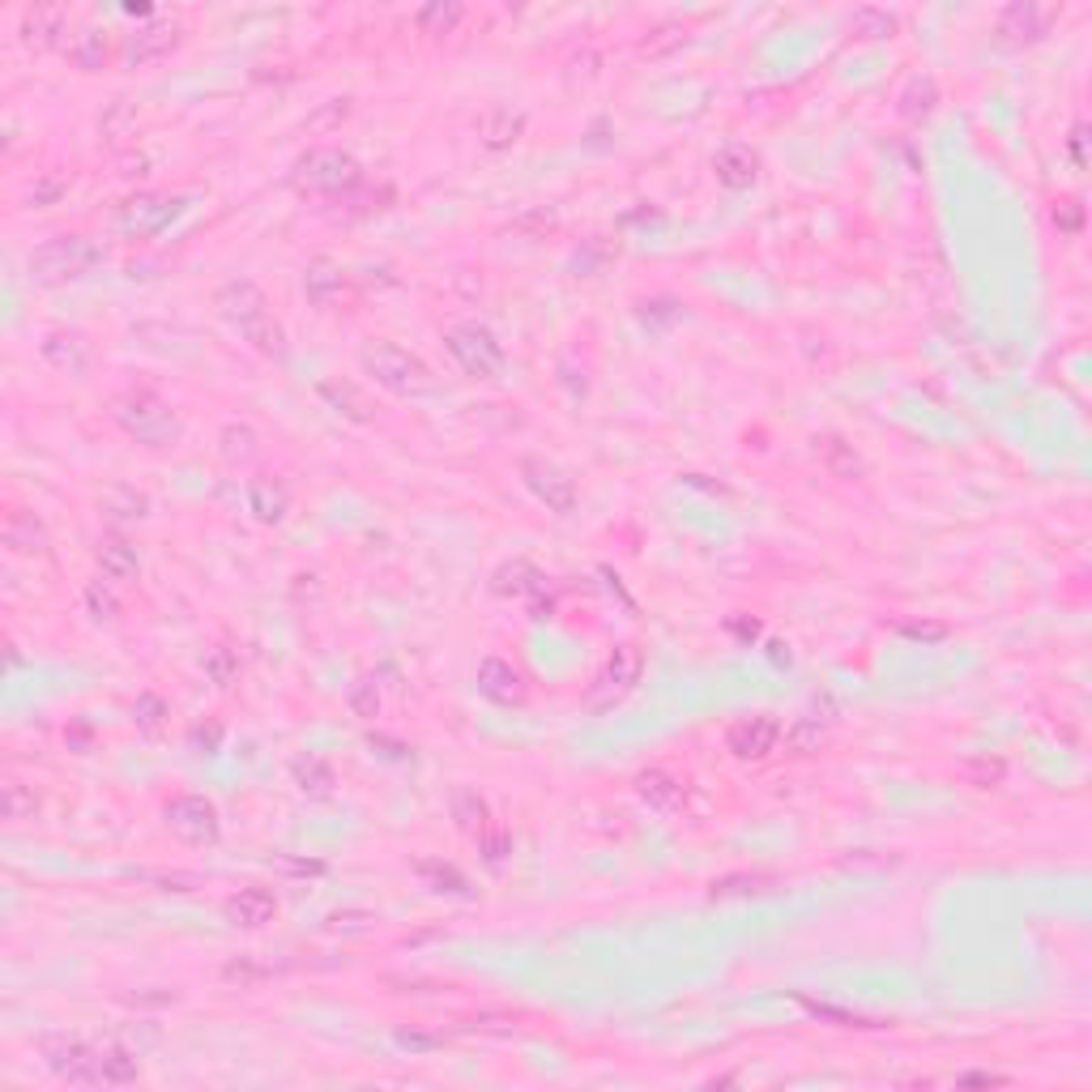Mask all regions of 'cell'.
I'll list each match as a JSON object with an SVG mask.
<instances>
[{"mask_svg":"<svg viewBox=\"0 0 1092 1092\" xmlns=\"http://www.w3.org/2000/svg\"><path fill=\"white\" fill-rule=\"evenodd\" d=\"M218 312L240 329V337L260 350L265 359H282L286 354V329L278 325V316L269 312V299L265 291L248 282V278H235L218 291Z\"/></svg>","mask_w":1092,"mask_h":1092,"instance_id":"obj_1","label":"cell"},{"mask_svg":"<svg viewBox=\"0 0 1092 1092\" xmlns=\"http://www.w3.org/2000/svg\"><path fill=\"white\" fill-rule=\"evenodd\" d=\"M107 415L120 422L141 448H171V444L179 440V419H175V410H171L154 389H146V385H129V389L111 393Z\"/></svg>","mask_w":1092,"mask_h":1092,"instance_id":"obj_2","label":"cell"},{"mask_svg":"<svg viewBox=\"0 0 1092 1092\" xmlns=\"http://www.w3.org/2000/svg\"><path fill=\"white\" fill-rule=\"evenodd\" d=\"M359 363H363V372L380 389H389L397 397H419V393L431 389V367L422 363L419 354L402 350L397 341H367L363 354H359Z\"/></svg>","mask_w":1092,"mask_h":1092,"instance_id":"obj_3","label":"cell"},{"mask_svg":"<svg viewBox=\"0 0 1092 1092\" xmlns=\"http://www.w3.org/2000/svg\"><path fill=\"white\" fill-rule=\"evenodd\" d=\"M94 265H103V248L90 244L85 235H56L30 253V273L43 286H65L85 278Z\"/></svg>","mask_w":1092,"mask_h":1092,"instance_id":"obj_4","label":"cell"},{"mask_svg":"<svg viewBox=\"0 0 1092 1092\" xmlns=\"http://www.w3.org/2000/svg\"><path fill=\"white\" fill-rule=\"evenodd\" d=\"M291 179H295V188H304V192L341 197V192H354V188L363 184V167H359L354 154H346V150H337V146H316V150H308V154L295 163Z\"/></svg>","mask_w":1092,"mask_h":1092,"instance_id":"obj_5","label":"cell"},{"mask_svg":"<svg viewBox=\"0 0 1092 1092\" xmlns=\"http://www.w3.org/2000/svg\"><path fill=\"white\" fill-rule=\"evenodd\" d=\"M444 346L461 363V372L474 376V380H496L504 372V346H500V337L491 334L487 325H478V321L453 325L444 334Z\"/></svg>","mask_w":1092,"mask_h":1092,"instance_id":"obj_6","label":"cell"},{"mask_svg":"<svg viewBox=\"0 0 1092 1092\" xmlns=\"http://www.w3.org/2000/svg\"><path fill=\"white\" fill-rule=\"evenodd\" d=\"M184 201L171 197V192H137L129 197L120 210H116V227L129 235V240H150V235H163L171 223L179 218Z\"/></svg>","mask_w":1092,"mask_h":1092,"instance_id":"obj_7","label":"cell"},{"mask_svg":"<svg viewBox=\"0 0 1092 1092\" xmlns=\"http://www.w3.org/2000/svg\"><path fill=\"white\" fill-rule=\"evenodd\" d=\"M163 824L171 837H179L184 845H214L223 837V820L218 807L201 794H179L163 807Z\"/></svg>","mask_w":1092,"mask_h":1092,"instance_id":"obj_8","label":"cell"},{"mask_svg":"<svg viewBox=\"0 0 1092 1092\" xmlns=\"http://www.w3.org/2000/svg\"><path fill=\"white\" fill-rule=\"evenodd\" d=\"M39 1050H43L56 1080H65V1084H103L98 1046H90L82 1037H43Z\"/></svg>","mask_w":1092,"mask_h":1092,"instance_id":"obj_9","label":"cell"},{"mask_svg":"<svg viewBox=\"0 0 1092 1092\" xmlns=\"http://www.w3.org/2000/svg\"><path fill=\"white\" fill-rule=\"evenodd\" d=\"M521 478L547 504V512H555V516H572L577 512V483L560 466H551L542 457H521Z\"/></svg>","mask_w":1092,"mask_h":1092,"instance_id":"obj_10","label":"cell"},{"mask_svg":"<svg viewBox=\"0 0 1092 1092\" xmlns=\"http://www.w3.org/2000/svg\"><path fill=\"white\" fill-rule=\"evenodd\" d=\"M179 22H171V17H150L146 26H137L133 35H129V43H124V60L133 65V69H146V65H159V60H167L171 52L179 48Z\"/></svg>","mask_w":1092,"mask_h":1092,"instance_id":"obj_11","label":"cell"},{"mask_svg":"<svg viewBox=\"0 0 1092 1092\" xmlns=\"http://www.w3.org/2000/svg\"><path fill=\"white\" fill-rule=\"evenodd\" d=\"M777 739H781V730H777L772 717H743V722H734V726L726 730V747H730V756H739V759L772 756V752H777Z\"/></svg>","mask_w":1092,"mask_h":1092,"instance_id":"obj_12","label":"cell"},{"mask_svg":"<svg viewBox=\"0 0 1092 1092\" xmlns=\"http://www.w3.org/2000/svg\"><path fill=\"white\" fill-rule=\"evenodd\" d=\"M1050 17H1054V9L1033 4V0H1015V4H1008L999 13V35H1003V43H1015V48L1020 43H1037L1046 35Z\"/></svg>","mask_w":1092,"mask_h":1092,"instance_id":"obj_13","label":"cell"},{"mask_svg":"<svg viewBox=\"0 0 1092 1092\" xmlns=\"http://www.w3.org/2000/svg\"><path fill=\"white\" fill-rule=\"evenodd\" d=\"M94 560H98V568H103V577L111 585L137 581V572H141V555H137V547L124 534H103L94 542Z\"/></svg>","mask_w":1092,"mask_h":1092,"instance_id":"obj_14","label":"cell"},{"mask_svg":"<svg viewBox=\"0 0 1092 1092\" xmlns=\"http://www.w3.org/2000/svg\"><path fill=\"white\" fill-rule=\"evenodd\" d=\"M65 26H69L65 9H56V4H35V9L22 13V43L35 48V52H52V48L65 43Z\"/></svg>","mask_w":1092,"mask_h":1092,"instance_id":"obj_15","label":"cell"},{"mask_svg":"<svg viewBox=\"0 0 1092 1092\" xmlns=\"http://www.w3.org/2000/svg\"><path fill=\"white\" fill-rule=\"evenodd\" d=\"M0 542L13 551V555H43L48 551V529L35 512L26 508H9L4 512V525H0Z\"/></svg>","mask_w":1092,"mask_h":1092,"instance_id":"obj_16","label":"cell"},{"mask_svg":"<svg viewBox=\"0 0 1092 1092\" xmlns=\"http://www.w3.org/2000/svg\"><path fill=\"white\" fill-rule=\"evenodd\" d=\"M478 691L491 704H521L525 700V678L504 658H483L478 662Z\"/></svg>","mask_w":1092,"mask_h":1092,"instance_id":"obj_17","label":"cell"},{"mask_svg":"<svg viewBox=\"0 0 1092 1092\" xmlns=\"http://www.w3.org/2000/svg\"><path fill=\"white\" fill-rule=\"evenodd\" d=\"M304 291H308V299H312L316 308H334V304H341V299L350 295V282H346V273L337 269L334 260L316 256V260H308V269H304Z\"/></svg>","mask_w":1092,"mask_h":1092,"instance_id":"obj_18","label":"cell"},{"mask_svg":"<svg viewBox=\"0 0 1092 1092\" xmlns=\"http://www.w3.org/2000/svg\"><path fill=\"white\" fill-rule=\"evenodd\" d=\"M43 359L56 367V372H69V376H82L85 367H90V341L82 334H73V329H52V334L43 337Z\"/></svg>","mask_w":1092,"mask_h":1092,"instance_id":"obj_19","label":"cell"},{"mask_svg":"<svg viewBox=\"0 0 1092 1092\" xmlns=\"http://www.w3.org/2000/svg\"><path fill=\"white\" fill-rule=\"evenodd\" d=\"M273 914H278V896L269 888H244L227 901V922L244 930H260L265 922H273Z\"/></svg>","mask_w":1092,"mask_h":1092,"instance_id":"obj_20","label":"cell"},{"mask_svg":"<svg viewBox=\"0 0 1092 1092\" xmlns=\"http://www.w3.org/2000/svg\"><path fill=\"white\" fill-rule=\"evenodd\" d=\"M521 137H525V111L491 107V111L478 120V141H483L487 150H512Z\"/></svg>","mask_w":1092,"mask_h":1092,"instance_id":"obj_21","label":"cell"},{"mask_svg":"<svg viewBox=\"0 0 1092 1092\" xmlns=\"http://www.w3.org/2000/svg\"><path fill=\"white\" fill-rule=\"evenodd\" d=\"M98 512H103L107 521H116V525L146 521V516H150V496L137 491V487H129V483H116V487H107V491L98 496Z\"/></svg>","mask_w":1092,"mask_h":1092,"instance_id":"obj_22","label":"cell"},{"mask_svg":"<svg viewBox=\"0 0 1092 1092\" xmlns=\"http://www.w3.org/2000/svg\"><path fill=\"white\" fill-rule=\"evenodd\" d=\"M713 171H717V179H722L726 188H752V184H756L759 159L747 146H722V150L713 154Z\"/></svg>","mask_w":1092,"mask_h":1092,"instance_id":"obj_23","label":"cell"},{"mask_svg":"<svg viewBox=\"0 0 1092 1092\" xmlns=\"http://www.w3.org/2000/svg\"><path fill=\"white\" fill-rule=\"evenodd\" d=\"M641 671H645L641 649H636V645H619V649L606 658L602 687H606V691H615V696H623V691H632V687L641 683Z\"/></svg>","mask_w":1092,"mask_h":1092,"instance_id":"obj_24","label":"cell"},{"mask_svg":"<svg viewBox=\"0 0 1092 1092\" xmlns=\"http://www.w3.org/2000/svg\"><path fill=\"white\" fill-rule=\"evenodd\" d=\"M291 781L299 785V794H308V798H329L337 785V772L329 759L321 756H299L291 764Z\"/></svg>","mask_w":1092,"mask_h":1092,"instance_id":"obj_25","label":"cell"},{"mask_svg":"<svg viewBox=\"0 0 1092 1092\" xmlns=\"http://www.w3.org/2000/svg\"><path fill=\"white\" fill-rule=\"evenodd\" d=\"M636 794H641L653 811H674V807L683 803V781L671 777L666 768H649V772L636 777Z\"/></svg>","mask_w":1092,"mask_h":1092,"instance_id":"obj_26","label":"cell"},{"mask_svg":"<svg viewBox=\"0 0 1092 1092\" xmlns=\"http://www.w3.org/2000/svg\"><path fill=\"white\" fill-rule=\"evenodd\" d=\"M815 461L833 474V478H858L866 466H862V457L853 453V444H845L840 435H820L815 440Z\"/></svg>","mask_w":1092,"mask_h":1092,"instance_id":"obj_27","label":"cell"},{"mask_svg":"<svg viewBox=\"0 0 1092 1092\" xmlns=\"http://www.w3.org/2000/svg\"><path fill=\"white\" fill-rule=\"evenodd\" d=\"M248 508H253L256 521L273 525V521H282V516H286V508H291V491H286L278 478H253V483H248Z\"/></svg>","mask_w":1092,"mask_h":1092,"instance_id":"obj_28","label":"cell"},{"mask_svg":"<svg viewBox=\"0 0 1092 1092\" xmlns=\"http://www.w3.org/2000/svg\"><path fill=\"white\" fill-rule=\"evenodd\" d=\"M542 585H547V577H542L529 560H512L504 568H496V577H491V589H496L500 597H529V593H538Z\"/></svg>","mask_w":1092,"mask_h":1092,"instance_id":"obj_29","label":"cell"},{"mask_svg":"<svg viewBox=\"0 0 1092 1092\" xmlns=\"http://www.w3.org/2000/svg\"><path fill=\"white\" fill-rule=\"evenodd\" d=\"M321 397L334 406L337 415H346L350 422H372L376 415H372V402L350 385V380H325L321 385Z\"/></svg>","mask_w":1092,"mask_h":1092,"instance_id":"obj_30","label":"cell"},{"mask_svg":"<svg viewBox=\"0 0 1092 1092\" xmlns=\"http://www.w3.org/2000/svg\"><path fill=\"white\" fill-rule=\"evenodd\" d=\"M256 431L248 422H227L223 431H218V457L227 461V466H248L256 457Z\"/></svg>","mask_w":1092,"mask_h":1092,"instance_id":"obj_31","label":"cell"},{"mask_svg":"<svg viewBox=\"0 0 1092 1092\" xmlns=\"http://www.w3.org/2000/svg\"><path fill=\"white\" fill-rule=\"evenodd\" d=\"M956 777H960L965 785H973V790H999V785L1008 781V759H999V756H969V759H960Z\"/></svg>","mask_w":1092,"mask_h":1092,"instance_id":"obj_32","label":"cell"},{"mask_svg":"<svg viewBox=\"0 0 1092 1092\" xmlns=\"http://www.w3.org/2000/svg\"><path fill=\"white\" fill-rule=\"evenodd\" d=\"M849 30H853L858 39H892V35L901 30V17H896V13H888V9L862 4V9H853Z\"/></svg>","mask_w":1092,"mask_h":1092,"instance_id":"obj_33","label":"cell"},{"mask_svg":"<svg viewBox=\"0 0 1092 1092\" xmlns=\"http://www.w3.org/2000/svg\"><path fill=\"white\" fill-rule=\"evenodd\" d=\"M137 124H141V111H137V103H129V98L107 103V111L98 116V133H103L107 141H124V137H133V133H137Z\"/></svg>","mask_w":1092,"mask_h":1092,"instance_id":"obj_34","label":"cell"},{"mask_svg":"<svg viewBox=\"0 0 1092 1092\" xmlns=\"http://www.w3.org/2000/svg\"><path fill=\"white\" fill-rule=\"evenodd\" d=\"M0 815H4L9 824L35 820V815H39V794H35L30 785H22V781H4V785H0Z\"/></svg>","mask_w":1092,"mask_h":1092,"instance_id":"obj_35","label":"cell"},{"mask_svg":"<svg viewBox=\"0 0 1092 1092\" xmlns=\"http://www.w3.org/2000/svg\"><path fill=\"white\" fill-rule=\"evenodd\" d=\"M98 1067H103V1084H133V1080H141V1063L124 1046H103L98 1050Z\"/></svg>","mask_w":1092,"mask_h":1092,"instance_id":"obj_36","label":"cell"},{"mask_svg":"<svg viewBox=\"0 0 1092 1092\" xmlns=\"http://www.w3.org/2000/svg\"><path fill=\"white\" fill-rule=\"evenodd\" d=\"M934 107H939V85H934V78H914V82L901 90V98H896V111H901L905 120H926Z\"/></svg>","mask_w":1092,"mask_h":1092,"instance_id":"obj_37","label":"cell"},{"mask_svg":"<svg viewBox=\"0 0 1092 1092\" xmlns=\"http://www.w3.org/2000/svg\"><path fill=\"white\" fill-rule=\"evenodd\" d=\"M107 35L103 30H82V35H73V43H69V60L82 69V73H98L103 65H107Z\"/></svg>","mask_w":1092,"mask_h":1092,"instance_id":"obj_38","label":"cell"},{"mask_svg":"<svg viewBox=\"0 0 1092 1092\" xmlns=\"http://www.w3.org/2000/svg\"><path fill=\"white\" fill-rule=\"evenodd\" d=\"M466 17V9L457 0H431L415 13V26L422 35H453V26Z\"/></svg>","mask_w":1092,"mask_h":1092,"instance_id":"obj_39","label":"cell"},{"mask_svg":"<svg viewBox=\"0 0 1092 1092\" xmlns=\"http://www.w3.org/2000/svg\"><path fill=\"white\" fill-rule=\"evenodd\" d=\"M453 820H457V828H466L470 837H478V833L491 824L487 803H483L474 790H457V794H453Z\"/></svg>","mask_w":1092,"mask_h":1092,"instance_id":"obj_40","label":"cell"},{"mask_svg":"<svg viewBox=\"0 0 1092 1092\" xmlns=\"http://www.w3.org/2000/svg\"><path fill=\"white\" fill-rule=\"evenodd\" d=\"M205 674H210V683L214 687H235L240 683V653L231 649V645H214L210 653H205Z\"/></svg>","mask_w":1092,"mask_h":1092,"instance_id":"obj_41","label":"cell"},{"mask_svg":"<svg viewBox=\"0 0 1092 1092\" xmlns=\"http://www.w3.org/2000/svg\"><path fill=\"white\" fill-rule=\"evenodd\" d=\"M82 597H85V615H90L94 623H116V619H120V597H116V589L107 585V581H90Z\"/></svg>","mask_w":1092,"mask_h":1092,"instance_id":"obj_42","label":"cell"},{"mask_svg":"<svg viewBox=\"0 0 1092 1092\" xmlns=\"http://www.w3.org/2000/svg\"><path fill=\"white\" fill-rule=\"evenodd\" d=\"M560 227V214L555 210H529V214H521V218H512V227H508V235H521V240H547L551 231Z\"/></svg>","mask_w":1092,"mask_h":1092,"instance_id":"obj_43","label":"cell"},{"mask_svg":"<svg viewBox=\"0 0 1092 1092\" xmlns=\"http://www.w3.org/2000/svg\"><path fill=\"white\" fill-rule=\"evenodd\" d=\"M824 739H828V730H824L815 717H803V722L785 734V752H790V756H811V752L824 747Z\"/></svg>","mask_w":1092,"mask_h":1092,"instance_id":"obj_44","label":"cell"},{"mask_svg":"<svg viewBox=\"0 0 1092 1092\" xmlns=\"http://www.w3.org/2000/svg\"><path fill=\"white\" fill-rule=\"evenodd\" d=\"M133 717H137V726H141L146 734H159L163 722H167V700H163L159 691H141L137 704H133Z\"/></svg>","mask_w":1092,"mask_h":1092,"instance_id":"obj_45","label":"cell"},{"mask_svg":"<svg viewBox=\"0 0 1092 1092\" xmlns=\"http://www.w3.org/2000/svg\"><path fill=\"white\" fill-rule=\"evenodd\" d=\"M346 704H350V713H354V717H363V722L380 717V691H376V683H372V678H359V683L350 687Z\"/></svg>","mask_w":1092,"mask_h":1092,"instance_id":"obj_46","label":"cell"},{"mask_svg":"<svg viewBox=\"0 0 1092 1092\" xmlns=\"http://www.w3.org/2000/svg\"><path fill=\"white\" fill-rule=\"evenodd\" d=\"M65 192H69V179H65L60 171H48V175H39V179H35V188H30V205H35V210H48V205H56Z\"/></svg>","mask_w":1092,"mask_h":1092,"instance_id":"obj_47","label":"cell"},{"mask_svg":"<svg viewBox=\"0 0 1092 1092\" xmlns=\"http://www.w3.org/2000/svg\"><path fill=\"white\" fill-rule=\"evenodd\" d=\"M137 879L159 884L163 892H192V888H201V875H192V871H137Z\"/></svg>","mask_w":1092,"mask_h":1092,"instance_id":"obj_48","label":"cell"},{"mask_svg":"<svg viewBox=\"0 0 1092 1092\" xmlns=\"http://www.w3.org/2000/svg\"><path fill=\"white\" fill-rule=\"evenodd\" d=\"M419 875L435 884V892H466V875L453 871V866H444V862H422Z\"/></svg>","mask_w":1092,"mask_h":1092,"instance_id":"obj_49","label":"cell"},{"mask_svg":"<svg viewBox=\"0 0 1092 1092\" xmlns=\"http://www.w3.org/2000/svg\"><path fill=\"white\" fill-rule=\"evenodd\" d=\"M474 840H478V853H483L487 862H504L508 849H512V837H508V828H500V824H487Z\"/></svg>","mask_w":1092,"mask_h":1092,"instance_id":"obj_50","label":"cell"},{"mask_svg":"<svg viewBox=\"0 0 1092 1092\" xmlns=\"http://www.w3.org/2000/svg\"><path fill=\"white\" fill-rule=\"evenodd\" d=\"M759 875H730V879H717L713 884V901H726V896H747V892H759Z\"/></svg>","mask_w":1092,"mask_h":1092,"instance_id":"obj_51","label":"cell"},{"mask_svg":"<svg viewBox=\"0 0 1092 1092\" xmlns=\"http://www.w3.org/2000/svg\"><path fill=\"white\" fill-rule=\"evenodd\" d=\"M346 116H350V98H329V103H325V111L308 120V129H325V133H329V129H337Z\"/></svg>","mask_w":1092,"mask_h":1092,"instance_id":"obj_52","label":"cell"},{"mask_svg":"<svg viewBox=\"0 0 1092 1092\" xmlns=\"http://www.w3.org/2000/svg\"><path fill=\"white\" fill-rule=\"evenodd\" d=\"M653 35H662V39H645V52H649V56H658V52H666L674 43H683V26H658Z\"/></svg>","mask_w":1092,"mask_h":1092,"instance_id":"obj_53","label":"cell"},{"mask_svg":"<svg viewBox=\"0 0 1092 1092\" xmlns=\"http://www.w3.org/2000/svg\"><path fill=\"white\" fill-rule=\"evenodd\" d=\"M1080 218H1084V214H1080L1076 201H1059V205H1054V223H1059L1063 231H1080Z\"/></svg>","mask_w":1092,"mask_h":1092,"instance_id":"obj_54","label":"cell"},{"mask_svg":"<svg viewBox=\"0 0 1092 1092\" xmlns=\"http://www.w3.org/2000/svg\"><path fill=\"white\" fill-rule=\"evenodd\" d=\"M901 632H905V636H914V641H939V636H947V628H943V623H905Z\"/></svg>","mask_w":1092,"mask_h":1092,"instance_id":"obj_55","label":"cell"},{"mask_svg":"<svg viewBox=\"0 0 1092 1092\" xmlns=\"http://www.w3.org/2000/svg\"><path fill=\"white\" fill-rule=\"evenodd\" d=\"M960 1084H982V1089H1003V1084H1011L1008 1076H995V1071H965L960 1076Z\"/></svg>","mask_w":1092,"mask_h":1092,"instance_id":"obj_56","label":"cell"},{"mask_svg":"<svg viewBox=\"0 0 1092 1092\" xmlns=\"http://www.w3.org/2000/svg\"><path fill=\"white\" fill-rule=\"evenodd\" d=\"M218 739H223V726H210V730H205V726H197V730H192V743H197V747H205V752H214V747H218Z\"/></svg>","mask_w":1092,"mask_h":1092,"instance_id":"obj_57","label":"cell"},{"mask_svg":"<svg viewBox=\"0 0 1092 1092\" xmlns=\"http://www.w3.org/2000/svg\"><path fill=\"white\" fill-rule=\"evenodd\" d=\"M440 1037H422V1033H397V1046H406V1050H427V1046H435Z\"/></svg>","mask_w":1092,"mask_h":1092,"instance_id":"obj_58","label":"cell"},{"mask_svg":"<svg viewBox=\"0 0 1092 1092\" xmlns=\"http://www.w3.org/2000/svg\"><path fill=\"white\" fill-rule=\"evenodd\" d=\"M1071 154H1076V163H1084V124H1076V133H1071Z\"/></svg>","mask_w":1092,"mask_h":1092,"instance_id":"obj_59","label":"cell"},{"mask_svg":"<svg viewBox=\"0 0 1092 1092\" xmlns=\"http://www.w3.org/2000/svg\"><path fill=\"white\" fill-rule=\"evenodd\" d=\"M146 167H150L146 159H124V171H120V175H146Z\"/></svg>","mask_w":1092,"mask_h":1092,"instance_id":"obj_60","label":"cell"}]
</instances>
